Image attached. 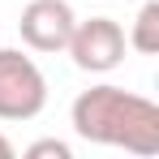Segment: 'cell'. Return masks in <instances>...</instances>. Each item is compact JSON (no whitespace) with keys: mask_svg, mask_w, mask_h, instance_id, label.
I'll return each mask as SVG.
<instances>
[{"mask_svg":"<svg viewBox=\"0 0 159 159\" xmlns=\"http://www.w3.org/2000/svg\"><path fill=\"white\" fill-rule=\"evenodd\" d=\"M73 129L95 146H120L129 155H159V107L125 86H90L73 99Z\"/></svg>","mask_w":159,"mask_h":159,"instance_id":"1","label":"cell"},{"mask_svg":"<svg viewBox=\"0 0 159 159\" xmlns=\"http://www.w3.org/2000/svg\"><path fill=\"white\" fill-rule=\"evenodd\" d=\"M48 107V78L43 69L17 48L0 52V120H34Z\"/></svg>","mask_w":159,"mask_h":159,"instance_id":"2","label":"cell"},{"mask_svg":"<svg viewBox=\"0 0 159 159\" xmlns=\"http://www.w3.org/2000/svg\"><path fill=\"white\" fill-rule=\"evenodd\" d=\"M125 48H129V39H125L120 22H112V17L78 22L73 34H69V43H65V52L73 56V65L82 73H112L125 60Z\"/></svg>","mask_w":159,"mask_h":159,"instance_id":"3","label":"cell"},{"mask_svg":"<svg viewBox=\"0 0 159 159\" xmlns=\"http://www.w3.org/2000/svg\"><path fill=\"white\" fill-rule=\"evenodd\" d=\"M73 26H78V17H73L69 0H30L17 17L22 43L34 52H65Z\"/></svg>","mask_w":159,"mask_h":159,"instance_id":"4","label":"cell"},{"mask_svg":"<svg viewBox=\"0 0 159 159\" xmlns=\"http://www.w3.org/2000/svg\"><path fill=\"white\" fill-rule=\"evenodd\" d=\"M129 48L142 56H155L159 52V0H146L133 17V30H129Z\"/></svg>","mask_w":159,"mask_h":159,"instance_id":"5","label":"cell"},{"mask_svg":"<svg viewBox=\"0 0 159 159\" xmlns=\"http://www.w3.org/2000/svg\"><path fill=\"white\" fill-rule=\"evenodd\" d=\"M30 159H73V151H69V142H60V138H43V142H34L26 151Z\"/></svg>","mask_w":159,"mask_h":159,"instance_id":"6","label":"cell"},{"mask_svg":"<svg viewBox=\"0 0 159 159\" xmlns=\"http://www.w3.org/2000/svg\"><path fill=\"white\" fill-rule=\"evenodd\" d=\"M9 155H13V142H9V138L0 133V159H9Z\"/></svg>","mask_w":159,"mask_h":159,"instance_id":"7","label":"cell"}]
</instances>
